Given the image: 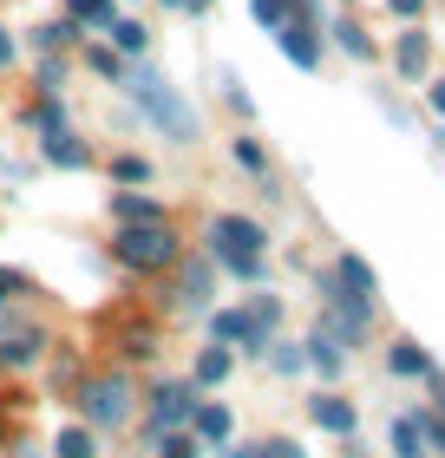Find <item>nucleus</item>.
I'll return each instance as SVG.
<instances>
[{"label":"nucleus","instance_id":"1","mask_svg":"<svg viewBox=\"0 0 445 458\" xmlns=\"http://www.w3.org/2000/svg\"><path fill=\"white\" fill-rule=\"evenodd\" d=\"M132 98H138V106L151 112V118H158V124H164V131H171L177 144H190V131H197V118H190V106H184V98L171 92V79H164V72L138 66V72H132Z\"/></svg>","mask_w":445,"mask_h":458},{"label":"nucleus","instance_id":"2","mask_svg":"<svg viewBox=\"0 0 445 458\" xmlns=\"http://www.w3.org/2000/svg\"><path fill=\"white\" fill-rule=\"evenodd\" d=\"M210 242H217V256L236 268V276H262V229L249 216H217L210 223Z\"/></svg>","mask_w":445,"mask_h":458},{"label":"nucleus","instance_id":"3","mask_svg":"<svg viewBox=\"0 0 445 458\" xmlns=\"http://www.w3.org/2000/svg\"><path fill=\"white\" fill-rule=\"evenodd\" d=\"M79 406H86L92 426H124L132 420V380L124 373H98V380L79 386Z\"/></svg>","mask_w":445,"mask_h":458},{"label":"nucleus","instance_id":"4","mask_svg":"<svg viewBox=\"0 0 445 458\" xmlns=\"http://www.w3.org/2000/svg\"><path fill=\"white\" fill-rule=\"evenodd\" d=\"M177 256V236L164 223H124L118 229V262H132V268H164Z\"/></svg>","mask_w":445,"mask_h":458},{"label":"nucleus","instance_id":"5","mask_svg":"<svg viewBox=\"0 0 445 458\" xmlns=\"http://www.w3.org/2000/svg\"><path fill=\"white\" fill-rule=\"evenodd\" d=\"M190 412H197V400H190L184 380H164V386L151 393V420H158V426H177V420H190Z\"/></svg>","mask_w":445,"mask_h":458},{"label":"nucleus","instance_id":"6","mask_svg":"<svg viewBox=\"0 0 445 458\" xmlns=\"http://www.w3.org/2000/svg\"><path fill=\"white\" fill-rule=\"evenodd\" d=\"M334 276H341V288H347L341 301H360V308H373V268L360 262V256H341V268H334ZM328 301H334V295H328Z\"/></svg>","mask_w":445,"mask_h":458},{"label":"nucleus","instance_id":"7","mask_svg":"<svg viewBox=\"0 0 445 458\" xmlns=\"http://www.w3.org/2000/svg\"><path fill=\"white\" fill-rule=\"evenodd\" d=\"M217 341H243V353H256L262 347V327L249 308H229V315H217Z\"/></svg>","mask_w":445,"mask_h":458},{"label":"nucleus","instance_id":"8","mask_svg":"<svg viewBox=\"0 0 445 458\" xmlns=\"http://www.w3.org/2000/svg\"><path fill=\"white\" fill-rule=\"evenodd\" d=\"M275 39H282V53L295 59V66H314V59H321V47H314V33H308V20H288V27H275Z\"/></svg>","mask_w":445,"mask_h":458},{"label":"nucleus","instance_id":"9","mask_svg":"<svg viewBox=\"0 0 445 458\" xmlns=\"http://www.w3.org/2000/svg\"><path fill=\"white\" fill-rule=\"evenodd\" d=\"M190 426H197V445H223L229 439V412L223 406H197V412H190Z\"/></svg>","mask_w":445,"mask_h":458},{"label":"nucleus","instance_id":"10","mask_svg":"<svg viewBox=\"0 0 445 458\" xmlns=\"http://www.w3.org/2000/svg\"><path fill=\"white\" fill-rule=\"evenodd\" d=\"M314 426H328V432H354V406H347V400H334V393H321V400H314Z\"/></svg>","mask_w":445,"mask_h":458},{"label":"nucleus","instance_id":"11","mask_svg":"<svg viewBox=\"0 0 445 458\" xmlns=\"http://www.w3.org/2000/svg\"><path fill=\"white\" fill-rule=\"evenodd\" d=\"M47 157L59 164V171H79V164H86V144H79L73 131H53L47 138Z\"/></svg>","mask_w":445,"mask_h":458},{"label":"nucleus","instance_id":"12","mask_svg":"<svg viewBox=\"0 0 445 458\" xmlns=\"http://www.w3.org/2000/svg\"><path fill=\"white\" fill-rule=\"evenodd\" d=\"M177 295H184V308H210V262H190V268H184V288H177Z\"/></svg>","mask_w":445,"mask_h":458},{"label":"nucleus","instance_id":"13","mask_svg":"<svg viewBox=\"0 0 445 458\" xmlns=\"http://www.w3.org/2000/svg\"><path fill=\"white\" fill-rule=\"evenodd\" d=\"M39 360V335H7V347H0V367H33Z\"/></svg>","mask_w":445,"mask_h":458},{"label":"nucleus","instance_id":"14","mask_svg":"<svg viewBox=\"0 0 445 458\" xmlns=\"http://www.w3.org/2000/svg\"><path fill=\"white\" fill-rule=\"evenodd\" d=\"M399 72H406V79L426 72V33H406V39H399Z\"/></svg>","mask_w":445,"mask_h":458},{"label":"nucleus","instance_id":"15","mask_svg":"<svg viewBox=\"0 0 445 458\" xmlns=\"http://www.w3.org/2000/svg\"><path fill=\"white\" fill-rule=\"evenodd\" d=\"M308 347H314V353H308V360H314V367H321V373H341V341H334V335H328V327H321V335H314Z\"/></svg>","mask_w":445,"mask_h":458},{"label":"nucleus","instance_id":"16","mask_svg":"<svg viewBox=\"0 0 445 458\" xmlns=\"http://www.w3.org/2000/svg\"><path fill=\"white\" fill-rule=\"evenodd\" d=\"M387 360H393V373H432V360H426V353H419L413 341H399V347L387 353Z\"/></svg>","mask_w":445,"mask_h":458},{"label":"nucleus","instance_id":"17","mask_svg":"<svg viewBox=\"0 0 445 458\" xmlns=\"http://www.w3.org/2000/svg\"><path fill=\"white\" fill-rule=\"evenodd\" d=\"M105 33L118 39V53H144V27H138V20H112Z\"/></svg>","mask_w":445,"mask_h":458},{"label":"nucleus","instance_id":"18","mask_svg":"<svg viewBox=\"0 0 445 458\" xmlns=\"http://www.w3.org/2000/svg\"><path fill=\"white\" fill-rule=\"evenodd\" d=\"M118 216H124V223H164L151 197H118Z\"/></svg>","mask_w":445,"mask_h":458},{"label":"nucleus","instance_id":"19","mask_svg":"<svg viewBox=\"0 0 445 458\" xmlns=\"http://www.w3.org/2000/svg\"><path fill=\"white\" fill-rule=\"evenodd\" d=\"M223 373H229V347H210L203 360H197V380H203V386H217Z\"/></svg>","mask_w":445,"mask_h":458},{"label":"nucleus","instance_id":"20","mask_svg":"<svg viewBox=\"0 0 445 458\" xmlns=\"http://www.w3.org/2000/svg\"><path fill=\"white\" fill-rule=\"evenodd\" d=\"M98 445H92V432L86 426H73V432H59V458H92Z\"/></svg>","mask_w":445,"mask_h":458},{"label":"nucleus","instance_id":"21","mask_svg":"<svg viewBox=\"0 0 445 458\" xmlns=\"http://www.w3.org/2000/svg\"><path fill=\"white\" fill-rule=\"evenodd\" d=\"M393 452L399 458H426V452H419V420H399L393 426Z\"/></svg>","mask_w":445,"mask_h":458},{"label":"nucleus","instance_id":"22","mask_svg":"<svg viewBox=\"0 0 445 458\" xmlns=\"http://www.w3.org/2000/svg\"><path fill=\"white\" fill-rule=\"evenodd\" d=\"M73 20H86V27H112V0H73Z\"/></svg>","mask_w":445,"mask_h":458},{"label":"nucleus","instance_id":"23","mask_svg":"<svg viewBox=\"0 0 445 458\" xmlns=\"http://www.w3.org/2000/svg\"><path fill=\"white\" fill-rule=\"evenodd\" d=\"M112 177H118V183H144V177H151V164H144V157H118Z\"/></svg>","mask_w":445,"mask_h":458},{"label":"nucleus","instance_id":"24","mask_svg":"<svg viewBox=\"0 0 445 458\" xmlns=\"http://www.w3.org/2000/svg\"><path fill=\"white\" fill-rule=\"evenodd\" d=\"M256 20L262 27H288V0H256Z\"/></svg>","mask_w":445,"mask_h":458},{"label":"nucleus","instance_id":"25","mask_svg":"<svg viewBox=\"0 0 445 458\" xmlns=\"http://www.w3.org/2000/svg\"><path fill=\"white\" fill-rule=\"evenodd\" d=\"M13 295H27V276H20V268H0V308H7Z\"/></svg>","mask_w":445,"mask_h":458},{"label":"nucleus","instance_id":"26","mask_svg":"<svg viewBox=\"0 0 445 458\" xmlns=\"http://www.w3.org/2000/svg\"><path fill=\"white\" fill-rule=\"evenodd\" d=\"M249 315H256V327L269 335V327H275V315H282V308H275V295H256V301H249Z\"/></svg>","mask_w":445,"mask_h":458},{"label":"nucleus","instance_id":"27","mask_svg":"<svg viewBox=\"0 0 445 458\" xmlns=\"http://www.w3.org/2000/svg\"><path fill=\"white\" fill-rule=\"evenodd\" d=\"M33 124H39V131H47V138H53V131H66V118H59V106H53V98H47V106L33 112Z\"/></svg>","mask_w":445,"mask_h":458},{"label":"nucleus","instance_id":"28","mask_svg":"<svg viewBox=\"0 0 445 458\" xmlns=\"http://www.w3.org/2000/svg\"><path fill=\"white\" fill-rule=\"evenodd\" d=\"M334 33H341V47L354 53V59H367L373 47H367V33H360V27H334Z\"/></svg>","mask_w":445,"mask_h":458},{"label":"nucleus","instance_id":"29","mask_svg":"<svg viewBox=\"0 0 445 458\" xmlns=\"http://www.w3.org/2000/svg\"><path fill=\"white\" fill-rule=\"evenodd\" d=\"M164 458H197V432L190 439H164Z\"/></svg>","mask_w":445,"mask_h":458},{"label":"nucleus","instance_id":"30","mask_svg":"<svg viewBox=\"0 0 445 458\" xmlns=\"http://www.w3.org/2000/svg\"><path fill=\"white\" fill-rule=\"evenodd\" d=\"M66 39H73V27H59V20H53V27H39V47H66Z\"/></svg>","mask_w":445,"mask_h":458},{"label":"nucleus","instance_id":"31","mask_svg":"<svg viewBox=\"0 0 445 458\" xmlns=\"http://www.w3.org/2000/svg\"><path fill=\"white\" fill-rule=\"evenodd\" d=\"M236 164H243V171H262V151H256V144L243 138V144H236Z\"/></svg>","mask_w":445,"mask_h":458},{"label":"nucleus","instance_id":"32","mask_svg":"<svg viewBox=\"0 0 445 458\" xmlns=\"http://www.w3.org/2000/svg\"><path fill=\"white\" fill-rule=\"evenodd\" d=\"M262 458H302V445H288V439H282V445H262Z\"/></svg>","mask_w":445,"mask_h":458},{"label":"nucleus","instance_id":"33","mask_svg":"<svg viewBox=\"0 0 445 458\" xmlns=\"http://www.w3.org/2000/svg\"><path fill=\"white\" fill-rule=\"evenodd\" d=\"M387 7H393V13H406V20H413L419 7H426V0H387Z\"/></svg>","mask_w":445,"mask_h":458},{"label":"nucleus","instance_id":"34","mask_svg":"<svg viewBox=\"0 0 445 458\" xmlns=\"http://www.w3.org/2000/svg\"><path fill=\"white\" fill-rule=\"evenodd\" d=\"M229 458H262V445H236V452H229Z\"/></svg>","mask_w":445,"mask_h":458},{"label":"nucleus","instance_id":"35","mask_svg":"<svg viewBox=\"0 0 445 458\" xmlns=\"http://www.w3.org/2000/svg\"><path fill=\"white\" fill-rule=\"evenodd\" d=\"M7 59H13V39H7V33H0V66H7Z\"/></svg>","mask_w":445,"mask_h":458},{"label":"nucleus","instance_id":"36","mask_svg":"<svg viewBox=\"0 0 445 458\" xmlns=\"http://www.w3.org/2000/svg\"><path fill=\"white\" fill-rule=\"evenodd\" d=\"M432 106H439V112H445V86H432Z\"/></svg>","mask_w":445,"mask_h":458}]
</instances>
